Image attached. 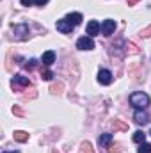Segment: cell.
Segmentation results:
<instances>
[{
    "label": "cell",
    "instance_id": "cell-20",
    "mask_svg": "<svg viewBox=\"0 0 151 153\" xmlns=\"http://www.w3.org/2000/svg\"><path fill=\"white\" fill-rule=\"evenodd\" d=\"M41 78H43V80H52V78H53V71H50V70L41 71Z\"/></svg>",
    "mask_w": 151,
    "mask_h": 153
},
{
    "label": "cell",
    "instance_id": "cell-4",
    "mask_svg": "<svg viewBox=\"0 0 151 153\" xmlns=\"http://www.w3.org/2000/svg\"><path fill=\"white\" fill-rule=\"evenodd\" d=\"M114 30H115V22H114V20H105V22L101 23V32H103V36H112Z\"/></svg>",
    "mask_w": 151,
    "mask_h": 153
},
{
    "label": "cell",
    "instance_id": "cell-7",
    "mask_svg": "<svg viewBox=\"0 0 151 153\" xmlns=\"http://www.w3.org/2000/svg\"><path fill=\"white\" fill-rule=\"evenodd\" d=\"M73 27H75V25H71L68 20H59V22H57V30H61L62 34H70V32L73 30Z\"/></svg>",
    "mask_w": 151,
    "mask_h": 153
},
{
    "label": "cell",
    "instance_id": "cell-30",
    "mask_svg": "<svg viewBox=\"0 0 151 153\" xmlns=\"http://www.w3.org/2000/svg\"><path fill=\"white\" fill-rule=\"evenodd\" d=\"M150 134H151V132H150Z\"/></svg>",
    "mask_w": 151,
    "mask_h": 153
},
{
    "label": "cell",
    "instance_id": "cell-27",
    "mask_svg": "<svg viewBox=\"0 0 151 153\" xmlns=\"http://www.w3.org/2000/svg\"><path fill=\"white\" fill-rule=\"evenodd\" d=\"M32 2H34V0H21V5H27V7H29Z\"/></svg>",
    "mask_w": 151,
    "mask_h": 153
},
{
    "label": "cell",
    "instance_id": "cell-29",
    "mask_svg": "<svg viewBox=\"0 0 151 153\" xmlns=\"http://www.w3.org/2000/svg\"><path fill=\"white\" fill-rule=\"evenodd\" d=\"M4 153H20V152H4Z\"/></svg>",
    "mask_w": 151,
    "mask_h": 153
},
{
    "label": "cell",
    "instance_id": "cell-21",
    "mask_svg": "<svg viewBox=\"0 0 151 153\" xmlns=\"http://www.w3.org/2000/svg\"><path fill=\"white\" fill-rule=\"evenodd\" d=\"M107 152L109 153H121V148H119V144H109Z\"/></svg>",
    "mask_w": 151,
    "mask_h": 153
},
{
    "label": "cell",
    "instance_id": "cell-15",
    "mask_svg": "<svg viewBox=\"0 0 151 153\" xmlns=\"http://www.w3.org/2000/svg\"><path fill=\"white\" fill-rule=\"evenodd\" d=\"M133 141H135L137 144H142V143L146 141V134H144V132H141V130H137V132L133 134Z\"/></svg>",
    "mask_w": 151,
    "mask_h": 153
},
{
    "label": "cell",
    "instance_id": "cell-24",
    "mask_svg": "<svg viewBox=\"0 0 151 153\" xmlns=\"http://www.w3.org/2000/svg\"><path fill=\"white\" fill-rule=\"evenodd\" d=\"M141 36H144V38H150V36H151V25H150V27H146V29H142Z\"/></svg>",
    "mask_w": 151,
    "mask_h": 153
},
{
    "label": "cell",
    "instance_id": "cell-6",
    "mask_svg": "<svg viewBox=\"0 0 151 153\" xmlns=\"http://www.w3.org/2000/svg\"><path fill=\"white\" fill-rule=\"evenodd\" d=\"M98 82L103 84V85H109V84L112 82V73H110L109 70H100V73H98Z\"/></svg>",
    "mask_w": 151,
    "mask_h": 153
},
{
    "label": "cell",
    "instance_id": "cell-13",
    "mask_svg": "<svg viewBox=\"0 0 151 153\" xmlns=\"http://www.w3.org/2000/svg\"><path fill=\"white\" fill-rule=\"evenodd\" d=\"M13 84H18V85H29L30 80H29L27 76H23V75H14L13 76Z\"/></svg>",
    "mask_w": 151,
    "mask_h": 153
},
{
    "label": "cell",
    "instance_id": "cell-22",
    "mask_svg": "<svg viewBox=\"0 0 151 153\" xmlns=\"http://www.w3.org/2000/svg\"><path fill=\"white\" fill-rule=\"evenodd\" d=\"M82 152L84 153H94V150H93V146L89 143H82Z\"/></svg>",
    "mask_w": 151,
    "mask_h": 153
},
{
    "label": "cell",
    "instance_id": "cell-12",
    "mask_svg": "<svg viewBox=\"0 0 151 153\" xmlns=\"http://www.w3.org/2000/svg\"><path fill=\"white\" fill-rule=\"evenodd\" d=\"M110 141H112V134H101V135L98 137V144H100V146H109Z\"/></svg>",
    "mask_w": 151,
    "mask_h": 153
},
{
    "label": "cell",
    "instance_id": "cell-17",
    "mask_svg": "<svg viewBox=\"0 0 151 153\" xmlns=\"http://www.w3.org/2000/svg\"><path fill=\"white\" fill-rule=\"evenodd\" d=\"M124 48H126V52H128V53H137V52H139V50H137V46H135L133 43H126V45H124Z\"/></svg>",
    "mask_w": 151,
    "mask_h": 153
},
{
    "label": "cell",
    "instance_id": "cell-25",
    "mask_svg": "<svg viewBox=\"0 0 151 153\" xmlns=\"http://www.w3.org/2000/svg\"><path fill=\"white\" fill-rule=\"evenodd\" d=\"M13 111H14V114H16V116H23V111H21L20 107H16V105H14V109H13Z\"/></svg>",
    "mask_w": 151,
    "mask_h": 153
},
{
    "label": "cell",
    "instance_id": "cell-2",
    "mask_svg": "<svg viewBox=\"0 0 151 153\" xmlns=\"http://www.w3.org/2000/svg\"><path fill=\"white\" fill-rule=\"evenodd\" d=\"M13 29H14V39H20V41L29 39V27H27L25 23H21V25H13Z\"/></svg>",
    "mask_w": 151,
    "mask_h": 153
},
{
    "label": "cell",
    "instance_id": "cell-23",
    "mask_svg": "<svg viewBox=\"0 0 151 153\" xmlns=\"http://www.w3.org/2000/svg\"><path fill=\"white\" fill-rule=\"evenodd\" d=\"M23 98H25V100H29V98H36V89H30V93H25Z\"/></svg>",
    "mask_w": 151,
    "mask_h": 153
},
{
    "label": "cell",
    "instance_id": "cell-9",
    "mask_svg": "<svg viewBox=\"0 0 151 153\" xmlns=\"http://www.w3.org/2000/svg\"><path fill=\"white\" fill-rule=\"evenodd\" d=\"M41 61H43L44 66H50V64H53V61H55V53H53L52 50H48V52L43 53V59H41Z\"/></svg>",
    "mask_w": 151,
    "mask_h": 153
},
{
    "label": "cell",
    "instance_id": "cell-10",
    "mask_svg": "<svg viewBox=\"0 0 151 153\" xmlns=\"http://www.w3.org/2000/svg\"><path fill=\"white\" fill-rule=\"evenodd\" d=\"M66 20H68L71 25H78V23H82V14H80V13H70V14L66 16Z\"/></svg>",
    "mask_w": 151,
    "mask_h": 153
},
{
    "label": "cell",
    "instance_id": "cell-16",
    "mask_svg": "<svg viewBox=\"0 0 151 153\" xmlns=\"http://www.w3.org/2000/svg\"><path fill=\"white\" fill-rule=\"evenodd\" d=\"M137 153H151V144H148V143H142V144L139 146Z\"/></svg>",
    "mask_w": 151,
    "mask_h": 153
},
{
    "label": "cell",
    "instance_id": "cell-26",
    "mask_svg": "<svg viewBox=\"0 0 151 153\" xmlns=\"http://www.w3.org/2000/svg\"><path fill=\"white\" fill-rule=\"evenodd\" d=\"M34 4L36 5H44V4H48V0H34Z\"/></svg>",
    "mask_w": 151,
    "mask_h": 153
},
{
    "label": "cell",
    "instance_id": "cell-5",
    "mask_svg": "<svg viewBox=\"0 0 151 153\" xmlns=\"http://www.w3.org/2000/svg\"><path fill=\"white\" fill-rule=\"evenodd\" d=\"M133 121H135L137 125H146V123L150 121V116H148L146 111L139 109V111H135V114H133Z\"/></svg>",
    "mask_w": 151,
    "mask_h": 153
},
{
    "label": "cell",
    "instance_id": "cell-3",
    "mask_svg": "<svg viewBox=\"0 0 151 153\" xmlns=\"http://www.w3.org/2000/svg\"><path fill=\"white\" fill-rule=\"evenodd\" d=\"M76 48L78 50H93L94 48V41L91 36H84L76 41Z\"/></svg>",
    "mask_w": 151,
    "mask_h": 153
},
{
    "label": "cell",
    "instance_id": "cell-11",
    "mask_svg": "<svg viewBox=\"0 0 151 153\" xmlns=\"http://www.w3.org/2000/svg\"><path fill=\"white\" fill-rule=\"evenodd\" d=\"M13 135H14V141H18V143H27L29 141V134L23 132V130H16Z\"/></svg>",
    "mask_w": 151,
    "mask_h": 153
},
{
    "label": "cell",
    "instance_id": "cell-19",
    "mask_svg": "<svg viewBox=\"0 0 151 153\" xmlns=\"http://www.w3.org/2000/svg\"><path fill=\"white\" fill-rule=\"evenodd\" d=\"M62 87H64V85H62V84L59 82V84H55V85H52V89H50V91H52L53 94H61V93H62Z\"/></svg>",
    "mask_w": 151,
    "mask_h": 153
},
{
    "label": "cell",
    "instance_id": "cell-8",
    "mask_svg": "<svg viewBox=\"0 0 151 153\" xmlns=\"http://www.w3.org/2000/svg\"><path fill=\"white\" fill-rule=\"evenodd\" d=\"M100 29H101V27H100V23H98V22H94V20L87 23V34H89L91 38L98 36V34H100Z\"/></svg>",
    "mask_w": 151,
    "mask_h": 153
},
{
    "label": "cell",
    "instance_id": "cell-28",
    "mask_svg": "<svg viewBox=\"0 0 151 153\" xmlns=\"http://www.w3.org/2000/svg\"><path fill=\"white\" fill-rule=\"evenodd\" d=\"M137 2H141V0H128V5H135Z\"/></svg>",
    "mask_w": 151,
    "mask_h": 153
},
{
    "label": "cell",
    "instance_id": "cell-14",
    "mask_svg": "<svg viewBox=\"0 0 151 153\" xmlns=\"http://www.w3.org/2000/svg\"><path fill=\"white\" fill-rule=\"evenodd\" d=\"M114 128L115 130H121V132H126L128 130V125L124 121H121V119H114Z\"/></svg>",
    "mask_w": 151,
    "mask_h": 153
},
{
    "label": "cell",
    "instance_id": "cell-18",
    "mask_svg": "<svg viewBox=\"0 0 151 153\" xmlns=\"http://www.w3.org/2000/svg\"><path fill=\"white\" fill-rule=\"evenodd\" d=\"M36 64H38V61H36V59H30V61H27V62H25V70L32 71V70L36 68Z\"/></svg>",
    "mask_w": 151,
    "mask_h": 153
},
{
    "label": "cell",
    "instance_id": "cell-1",
    "mask_svg": "<svg viewBox=\"0 0 151 153\" xmlns=\"http://www.w3.org/2000/svg\"><path fill=\"white\" fill-rule=\"evenodd\" d=\"M130 103L135 107V109H146L150 105V96L146 93H133L130 96Z\"/></svg>",
    "mask_w": 151,
    "mask_h": 153
}]
</instances>
